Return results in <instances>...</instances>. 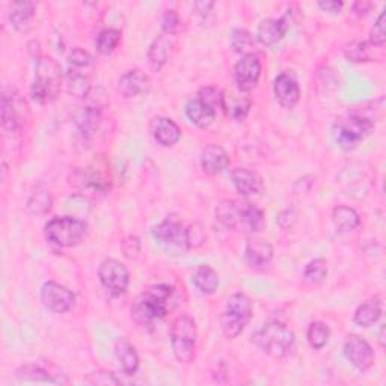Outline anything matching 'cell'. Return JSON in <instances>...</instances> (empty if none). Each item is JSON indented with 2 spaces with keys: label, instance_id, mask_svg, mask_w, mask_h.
<instances>
[{
  "label": "cell",
  "instance_id": "obj_15",
  "mask_svg": "<svg viewBox=\"0 0 386 386\" xmlns=\"http://www.w3.org/2000/svg\"><path fill=\"white\" fill-rule=\"evenodd\" d=\"M231 180L234 184V189H236L237 193H240L242 196H254L263 192L264 183L261 175L249 168L234 169Z\"/></svg>",
  "mask_w": 386,
  "mask_h": 386
},
{
  "label": "cell",
  "instance_id": "obj_44",
  "mask_svg": "<svg viewBox=\"0 0 386 386\" xmlns=\"http://www.w3.org/2000/svg\"><path fill=\"white\" fill-rule=\"evenodd\" d=\"M180 25H181V18H180L177 11L169 9V11H166L165 14H163V17H161V29H163V32L175 33L178 30Z\"/></svg>",
  "mask_w": 386,
  "mask_h": 386
},
{
  "label": "cell",
  "instance_id": "obj_30",
  "mask_svg": "<svg viewBox=\"0 0 386 386\" xmlns=\"http://www.w3.org/2000/svg\"><path fill=\"white\" fill-rule=\"evenodd\" d=\"M100 121H101V112L98 108L86 106V108H81L76 113V125L79 130L86 136L96 133V130L100 125Z\"/></svg>",
  "mask_w": 386,
  "mask_h": 386
},
{
  "label": "cell",
  "instance_id": "obj_9",
  "mask_svg": "<svg viewBox=\"0 0 386 386\" xmlns=\"http://www.w3.org/2000/svg\"><path fill=\"white\" fill-rule=\"evenodd\" d=\"M28 116V104L16 89L2 92V124L5 130L16 132L23 127Z\"/></svg>",
  "mask_w": 386,
  "mask_h": 386
},
{
  "label": "cell",
  "instance_id": "obj_14",
  "mask_svg": "<svg viewBox=\"0 0 386 386\" xmlns=\"http://www.w3.org/2000/svg\"><path fill=\"white\" fill-rule=\"evenodd\" d=\"M273 92L278 103L283 108H295L300 100V86L293 74L283 73L275 79Z\"/></svg>",
  "mask_w": 386,
  "mask_h": 386
},
{
  "label": "cell",
  "instance_id": "obj_46",
  "mask_svg": "<svg viewBox=\"0 0 386 386\" xmlns=\"http://www.w3.org/2000/svg\"><path fill=\"white\" fill-rule=\"evenodd\" d=\"M296 217L297 215L295 213V210H291V208H287L284 210V212H280L279 216H278V224L283 227V228H288L291 227L296 222Z\"/></svg>",
  "mask_w": 386,
  "mask_h": 386
},
{
  "label": "cell",
  "instance_id": "obj_8",
  "mask_svg": "<svg viewBox=\"0 0 386 386\" xmlns=\"http://www.w3.org/2000/svg\"><path fill=\"white\" fill-rule=\"evenodd\" d=\"M98 278L101 285L112 296L124 295L128 288V284H130V273H128L127 267L115 259H108L100 264Z\"/></svg>",
  "mask_w": 386,
  "mask_h": 386
},
{
  "label": "cell",
  "instance_id": "obj_41",
  "mask_svg": "<svg viewBox=\"0 0 386 386\" xmlns=\"http://www.w3.org/2000/svg\"><path fill=\"white\" fill-rule=\"evenodd\" d=\"M186 236H187V249L201 246L205 240V232L200 224H193L189 228H186Z\"/></svg>",
  "mask_w": 386,
  "mask_h": 386
},
{
  "label": "cell",
  "instance_id": "obj_27",
  "mask_svg": "<svg viewBox=\"0 0 386 386\" xmlns=\"http://www.w3.org/2000/svg\"><path fill=\"white\" fill-rule=\"evenodd\" d=\"M380 317H382V303L379 302V299H371L361 303V305L356 308L353 322L361 327H370L373 324H376Z\"/></svg>",
  "mask_w": 386,
  "mask_h": 386
},
{
  "label": "cell",
  "instance_id": "obj_38",
  "mask_svg": "<svg viewBox=\"0 0 386 386\" xmlns=\"http://www.w3.org/2000/svg\"><path fill=\"white\" fill-rule=\"evenodd\" d=\"M254 45L252 35L246 29H234L231 33V47L234 52L248 55L249 49Z\"/></svg>",
  "mask_w": 386,
  "mask_h": 386
},
{
  "label": "cell",
  "instance_id": "obj_36",
  "mask_svg": "<svg viewBox=\"0 0 386 386\" xmlns=\"http://www.w3.org/2000/svg\"><path fill=\"white\" fill-rule=\"evenodd\" d=\"M52 207V196L45 191H37L32 193L28 201V208L32 215H45Z\"/></svg>",
  "mask_w": 386,
  "mask_h": 386
},
{
  "label": "cell",
  "instance_id": "obj_1",
  "mask_svg": "<svg viewBox=\"0 0 386 386\" xmlns=\"http://www.w3.org/2000/svg\"><path fill=\"white\" fill-rule=\"evenodd\" d=\"M174 297V287L168 284H159L149 287L140 296L132 308V317L140 323L148 324L154 320L166 317L171 311V302Z\"/></svg>",
  "mask_w": 386,
  "mask_h": 386
},
{
  "label": "cell",
  "instance_id": "obj_5",
  "mask_svg": "<svg viewBox=\"0 0 386 386\" xmlns=\"http://www.w3.org/2000/svg\"><path fill=\"white\" fill-rule=\"evenodd\" d=\"M169 336L175 359L181 362V364H189V362H192L196 353L198 341V331L193 319L186 314L178 315L172 322Z\"/></svg>",
  "mask_w": 386,
  "mask_h": 386
},
{
  "label": "cell",
  "instance_id": "obj_48",
  "mask_svg": "<svg viewBox=\"0 0 386 386\" xmlns=\"http://www.w3.org/2000/svg\"><path fill=\"white\" fill-rule=\"evenodd\" d=\"M370 8H371V4L358 2V4H355V6H353V11H355V13H356V14L362 16V14H367V11H368Z\"/></svg>",
  "mask_w": 386,
  "mask_h": 386
},
{
  "label": "cell",
  "instance_id": "obj_19",
  "mask_svg": "<svg viewBox=\"0 0 386 386\" xmlns=\"http://www.w3.org/2000/svg\"><path fill=\"white\" fill-rule=\"evenodd\" d=\"M229 165V156L220 145H208L201 153V166L208 175H217Z\"/></svg>",
  "mask_w": 386,
  "mask_h": 386
},
{
  "label": "cell",
  "instance_id": "obj_43",
  "mask_svg": "<svg viewBox=\"0 0 386 386\" xmlns=\"http://www.w3.org/2000/svg\"><path fill=\"white\" fill-rule=\"evenodd\" d=\"M68 62L74 68H86L92 64V56L88 52H85L84 49L77 47V49L72 50V53H69Z\"/></svg>",
  "mask_w": 386,
  "mask_h": 386
},
{
  "label": "cell",
  "instance_id": "obj_47",
  "mask_svg": "<svg viewBox=\"0 0 386 386\" xmlns=\"http://www.w3.org/2000/svg\"><path fill=\"white\" fill-rule=\"evenodd\" d=\"M317 5L323 11H326V13L336 14V13H340V11L343 9L344 2H341V0H320V2Z\"/></svg>",
  "mask_w": 386,
  "mask_h": 386
},
{
  "label": "cell",
  "instance_id": "obj_35",
  "mask_svg": "<svg viewBox=\"0 0 386 386\" xmlns=\"http://www.w3.org/2000/svg\"><path fill=\"white\" fill-rule=\"evenodd\" d=\"M121 41V32L118 29H104L97 38V50L101 55L112 53Z\"/></svg>",
  "mask_w": 386,
  "mask_h": 386
},
{
  "label": "cell",
  "instance_id": "obj_34",
  "mask_svg": "<svg viewBox=\"0 0 386 386\" xmlns=\"http://www.w3.org/2000/svg\"><path fill=\"white\" fill-rule=\"evenodd\" d=\"M305 280L312 285H320L323 284L327 278V264L323 259H315L308 263L305 267Z\"/></svg>",
  "mask_w": 386,
  "mask_h": 386
},
{
  "label": "cell",
  "instance_id": "obj_10",
  "mask_svg": "<svg viewBox=\"0 0 386 386\" xmlns=\"http://www.w3.org/2000/svg\"><path fill=\"white\" fill-rule=\"evenodd\" d=\"M42 305L52 312L62 314L72 310L76 303V296L69 288L53 280H49L41 287Z\"/></svg>",
  "mask_w": 386,
  "mask_h": 386
},
{
  "label": "cell",
  "instance_id": "obj_21",
  "mask_svg": "<svg viewBox=\"0 0 386 386\" xmlns=\"http://www.w3.org/2000/svg\"><path fill=\"white\" fill-rule=\"evenodd\" d=\"M222 109L231 120L242 123L249 113L251 100L236 92H222Z\"/></svg>",
  "mask_w": 386,
  "mask_h": 386
},
{
  "label": "cell",
  "instance_id": "obj_7",
  "mask_svg": "<svg viewBox=\"0 0 386 386\" xmlns=\"http://www.w3.org/2000/svg\"><path fill=\"white\" fill-rule=\"evenodd\" d=\"M86 234V224L72 216L55 217L45 225V239L55 246L73 248Z\"/></svg>",
  "mask_w": 386,
  "mask_h": 386
},
{
  "label": "cell",
  "instance_id": "obj_40",
  "mask_svg": "<svg viewBox=\"0 0 386 386\" xmlns=\"http://www.w3.org/2000/svg\"><path fill=\"white\" fill-rule=\"evenodd\" d=\"M386 42V30H385V11H382L378 20L370 30V44L374 47H383Z\"/></svg>",
  "mask_w": 386,
  "mask_h": 386
},
{
  "label": "cell",
  "instance_id": "obj_28",
  "mask_svg": "<svg viewBox=\"0 0 386 386\" xmlns=\"http://www.w3.org/2000/svg\"><path fill=\"white\" fill-rule=\"evenodd\" d=\"M35 17V4L33 2H18L14 5L9 14L11 25L18 32H29Z\"/></svg>",
  "mask_w": 386,
  "mask_h": 386
},
{
  "label": "cell",
  "instance_id": "obj_49",
  "mask_svg": "<svg viewBox=\"0 0 386 386\" xmlns=\"http://www.w3.org/2000/svg\"><path fill=\"white\" fill-rule=\"evenodd\" d=\"M385 326L380 327V332H379V341H380V347H385Z\"/></svg>",
  "mask_w": 386,
  "mask_h": 386
},
{
  "label": "cell",
  "instance_id": "obj_26",
  "mask_svg": "<svg viewBox=\"0 0 386 386\" xmlns=\"http://www.w3.org/2000/svg\"><path fill=\"white\" fill-rule=\"evenodd\" d=\"M242 203L224 200L216 207V219L222 227L228 229H239Z\"/></svg>",
  "mask_w": 386,
  "mask_h": 386
},
{
  "label": "cell",
  "instance_id": "obj_22",
  "mask_svg": "<svg viewBox=\"0 0 386 386\" xmlns=\"http://www.w3.org/2000/svg\"><path fill=\"white\" fill-rule=\"evenodd\" d=\"M118 85L123 96L127 98H132L148 91L149 80L140 69H130V72H127L121 76Z\"/></svg>",
  "mask_w": 386,
  "mask_h": 386
},
{
  "label": "cell",
  "instance_id": "obj_6",
  "mask_svg": "<svg viewBox=\"0 0 386 386\" xmlns=\"http://www.w3.org/2000/svg\"><path fill=\"white\" fill-rule=\"evenodd\" d=\"M251 319H252L251 299L243 293L232 295L228 299L227 308L222 312L220 317L222 332H224L228 340H234V338H237L244 331V327L248 326Z\"/></svg>",
  "mask_w": 386,
  "mask_h": 386
},
{
  "label": "cell",
  "instance_id": "obj_23",
  "mask_svg": "<svg viewBox=\"0 0 386 386\" xmlns=\"http://www.w3.org/2000/svg\"><path fill=\"white\" fill-rule=\"evenodd\" d=\"M115 356L118 359V364L121 370L127 374V376H132L139 368V355L136 348L130 341H127L125 338H118L115 341Z\"/></svg>",
  "mask_w": 386,
  "mask_h": 386
},
{
  "label": "cell",
  "instance_id": "obj_20",
  "mask_svg": "<svg viewBox=\"0 0 386 386\" xmlns=\"http://www.w3.org/2000/svg\"><path fill=\"white\" fill-rule=\"evenodd\" d=\"M186 115L196 127L205 128L208 125H212L213 121L216 120L217 109L212 108L210 104L203 101L201 98H195L187 101L186 104Z\"/></svg>",
  "mask_w": 386,
  "mask_h": 386
},
{
  "label": "cell",
  "instance_id": "obj_17",
  "mask_svg": "<svg viewBox=\"0 0 386 386\" xmlns=\"http://www.w3.org/2000/svg\"><path fill=\"white\" fill-rule=\"evenodd\" d=\"M149 132L156 142L163 147H172L181 139V128L178 124L171 118H165V116H156L151 120Z\"/></svg>",
  "mask_w": 386,
  "mask_h": 386
},
{
  "label": "cell",
  "instance_id": "obj_2",
  "mask_svg": "<svg viewBox=\"0 0 386 386\" xmlns=\"http://www.w3.org/2000/svg\"><path fill=\"white\" fill-rule=\"evenodd\" d=\"M295 332L287 324L278 320L264 323L259 331L252 335L254 344L261 352L272 358L287 356L295 346Z\"/></svg>",
  "mask_w": 386,
  "mask_h": 386
},
{
  "label": "cell",
  "instance_id": "obj_3",
  "mask_svg": "<svg viewBox=\"0 0 386 386\" xmlns=\"http://www.w3.org/2000/svg\"><path fill=\"white\" fill-rule=\"evenodd\" d=\"M374 130V121L362 113H347L332 125V136L343 149H355Z\"/></svg>",
  "mask_w": 386,
  "mask_h": 386
},
{
  "label": "cell",
  "instance_id": "obj_16",
  "mask_svg": "<svg viewBox=\"0 0 386 386\" xmlns=\"http://www.w3.org/2000/svg\"><path fill=\"white\" fill-rule=\"evenodd\" d=\"M244 259L254 268H264L273 260V246L260 237H251L244 248Z\"/></svg>",
  "mask_w": 386,
  "mask_h": 386
},
{
  "label": "cell",
  "instance_id": "obj_25",
  "mask_svg": "<svg viewBox=\"0 0 386 386\" xmlns=\"http://www.w3.org/2000/svg\"><path fill=\"white\" fill-rule=\"evenodd\" d=\"M264 227L263 210L251 203H242L240 208V225L239 228L244 232H256Z\"/></svg>",
  "mask_w": 386,
  "mask_h": 386
},
{
  "label": "cell",
  "instance_id": "obj_11",
  "mask_svg": "<svg viewBox=\"0 0 386 386\" xmlns=\"http://www.w3.org/2000/svg\"><path fill=\"white\" fill-rule=\"evenodd\" d=\"M344 356L356 370L365 373L374 365V352L371 346L358 335H350L344 341Z\"/></svg>",
  "mask_w": 386,
  "mask_h": 386
},
{
  "label": "cell",
  "instance_id": "obj_45",
  "mask_svg": "<svg viewBox=\"0 0 386 386\" xmlns=\"http://www.w3.org/2000/svg\"><path fill=\"white\" fill-rule=\"evenodd\" d=\"M123 249H124L125 256H128V259H136L139 251H140L139 239L137 237H127L123 242Z\"/></svg>",
  "mask_w": 386,
  "mask_h": 386
},
{
  "label": "cell",
  "instance_id": "obj_37",
  "mask_svg": "<svg viewBox=\"0 0 386 386\" xmlns=\"http://www.w3.org/2000/svg\"><path fill=\"white\" fill-rule=\"evenodd\" d=\"M91 85L89 79L77 72H69L68 76V92L74 97H86L89 93Z\"/></svg>",
  "mask_w": 386,
  "mask_h": 386
},
{
  "label": "cell",
  "instance_id": "obj_33",
  "mask_svg": "<svg viewBox=\"0 0 386 386\" xmlns=\"http://www.w3.org/2000/svg\"><path fill=\"white\" fill-rule=\"evenodd\" d=\"M371 49H374L373 44L365 41H356L347 45L346 56L353 62H368L374 57V53Z\"/></svg>",
  "mask_w": 386,
  "mask_h": 386
},
{
  "label": "cell",
  "instance_id": "obj_32",
  "mask_svg": "<svg viewBox=\"0 0 386 386\" xmlns=\"http://www.w3.org/2000/svg\"><path fill=\"white\" fill-rule=\"evenodd\" d=\"M329 336H331V329H329V326H327L326 323H323V322H312L310 324L308 332H307V338H308L310 346L314 350L323 348L327 344V341H329Z\"/></svg>",
  "mask_w": 386,
  "mask_h": 386
},
{
  "label": "cell",
  "instance_id": "obj_12",
  "mask_svg": "<svg viewBox=\"0 0 386 386\" xmlns=\"http://www.w3.org/2000/svg\"><path fill=\"white\" fill-rule=\"evenodd\" d=\"M261 76V62L259 56L252 53L244 55L242 59L234 67V79L236 85L242 92H249L256 85Z\"/></svg>",
  "mask_w": 386,
  "mask_h": 386
},
{
  "label": "cell",
  "instance_id": "obj_29",
  "mask_svg": "<svg viewBox=\"0 0 386 386\" xmlns=\"http://www.w3.org/2000/svg\"><path fill=\"white\" fill-rule=\"evenodd\" d=\"M332 222L338 231L347 232V231H353L359 227L361 217L356 213V210H353L352 207L338 205L332 212Z\"/></svg>",
  "mask_w": 386,
  "mask_h": 386
},
{
  "label": "cell",
  "instance_id": "obj_18",
  "mask_svg": "<svg viewBox=\"0 0 386 386\" xmlns=\"http://www.w3.org/2000/svg\"><path fill=\"white\" fill-rule=\"evenodd\" d=\"M290 29L287 16L280 18H266L256 29V40L264 45H273L285 37Z\"/></svg>",
  "mask_w": 386,
  "mask_h": 386
},
{
  "label": "cell",
  "instance_id": "obj_13",
  "mask_svg": "<svg viewBox=\"0 0 386 386\" xmlns=\"http://www.w3.org/2000/svg\"><path fill=\"white\" fill-rule=\"evenodd\" d=\"M153 236L157 242L165 244L168 248H186L187 249V236L186 228L181 222L175 219H166L161 224L154 227Z\"/></svg>",
  "mask_w": 386,
  "mask_h": 386
},
{
  "label": "cell",
  "instance_id": "obj_24",
  "mask_svg": "<svg viewBox=\"0 0 386 386\" xmlns=\"http://www.w3.org/2000/svg\"><path fill=\"white\" fill-rule=\"evenodd\" d=\"M192 283L203 295H213L219 288V275L213 267L207 264L198 266L192 273Z\"/></svg>",
  "mask_w": 386,
  "mask_h": 386
},
{
  "label": "cell",
  "instance_id": "obj_42",
  "mask_svg": "<svg viewBox=\"0 0 386 386\" xmlns=\"http://www.w3.org/2000/svg\"><path fill=\"white\" fill-rule=\"evenodd\" d=\"M198 98H201L210 106L219 109L222 108V92L215 86H205L200 92H198Z\"/></svg>",
  "mask_w": 386,
  "mask_h": 386
},
{
  "label": "cell",
  "instance_id": "obj_31",
  "mask_svg": "<svg viewBox=\"0 0 386 386\" xmlns=\"http://www.w3.org/2000/svg\"><path fill=\"white\" fill-rule=\"evenodd\" d=\"M168 55H169V41L166 37L160 35V37H157L153 41V44L149 45V50H148V61L151 68L156 69V72L161 69L163 65H165L168 61Z\"/></svg>",
  "mask_w": 386,
  "mask_h": 386
},
{
  "label": "cell",
  "instance_id": "obj_4",
  "mask_svg": "<svg viewBox=\"0 0 386 386\" xmlns=\"http://www.w3.org/2000/svg\"><path fill=\"white\" fill-rule=\"evenodd\" d=\"M61 84L62 72L59 64L53 57H41L35 69V80L30 88L32 98L40 104L53 101L61 91Z\"/></svg>",
  "mask_w": 386,
  "mask_h": 386
},
{
  "label": "cell",
  "instance_id": "obj_39",
  "mask_svg": "<svg viewBox=\"0 0 386 386\" xmlns=\"http://www.w3.org/2000/svg\"><path fill=\"white\" fill-rule=\"evenodd\" d=\"M17 378L20 380H32V382H55V379L50 376V373H47L44 368L38 365H25L18 368Z\"/></svg>",
  "mask_w": 386,
  "mask_h": 386
}]
</instances>
